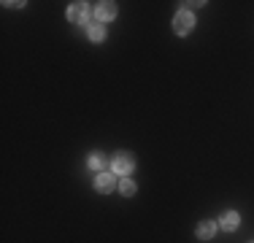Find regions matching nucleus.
Here are the masks:
<instances>
[{
  "label": "nucleus",
  "instance_id": "1",
  "mask_svg": "<svg viewBox=\"0 0 254 243\" xmlns=\"http://www.w3.org/2000/svg\"><path fill=\"white\" fill-rule=\"evenodd\" d=\"M111 168H114V173H117V176H125V179H127V176L132 173V168H135V160H132L130 151H119V154L111 160Z\"/></svg>",
  "mask_w": 254,
  "mask_h": 243
},
{
  "label": "nucleus",
  "instance_id": "2",
  "mask_svg": "<svg viewBox=\"0 0 254 243\" xmlns=\"http://www.w3.org/2000/svg\"><path fill=\"white\" fill-rule=\"evenodd\" d=\"M192 24H195V16H192L190 11H179V14L173 16V30H176L179 35H187L192 30Z\"/></svg>",
  "mask_w": 254,
  "mask_h": 243
},
{
  "label": "nucleus",
  "instance_id": "3",
  "mask_svg": "<svg viewBox=\"0 0 254 243\" xmlns=\"http://www.w3.org/2000/svg\"><path fill=\"white\" fill-rule=\"evenodd\" d=\"M68 19L76 24H84L89 19V5L87 3H70L68 5Z\"/></svg>",
  "mask_w": 254,
  "mask_h": 243
},
{
  "label": "nucleus",
  "instance_id": "4",
  "mask_svg": "<svg viewBox=\"0 0 254 243\" xmlns=\"http://www.w3.org/2000/svg\"><path fill=\"white\" fill-rule=\"evenodd\" d=\"M95 16H98V22H108L117 16V3H111V0H106V3H98L95 5Z\"/></svg>",
  "mask_w": 254,
  "mask_h": 243
},
{
  "label": "nucleus",
  "instance_id": "5",
  "mask_svg": "<svg viewBox=\"0 0 254 243\" xmlns=\"http://www.w3.org/2000/svg\"><path fill=\"white\" fill-rule=\"evenodd\" d=\"M95 186H98V192H111L114 189V173H98V179H95Z\"/></svg>",
  "mask_w": 254,
  "mask_h": 243
},
{
  "label": "nucleus",
  "instance_id": "6",
  "mask_svg": "<svg viewBox=\"0 0 254 243\" xmlns=\"http://www.w3.org/2000/svg\"><path fill=\"white\" fill-rule=\"evenodd\" d=\"M214 233H216V224L214 222H200V224H197V238L208 241V238H214Z\"/></svg>",
  "mask_w": 254,
  "mask_h": 243
},
{
  "label": "nucleus",
  "instance_id": "7",
  "mask_svg": "<svg viewBox=\"0 0 254 243\" xmlns=\"http://www.w3.org/2000/svg\"><path fill=\"white\" fill-rule=\"evenodd\" d=\"M219 227L222 230H235L238 227V214H235V211H227V214L219 219Z\"/></svg>",
  "mask_w": 254,
  "mask_h": 243
},
{
  "label": "nucleus",
  "instance_id": "8",
  "mask_svg": "<svg viewBox=\"0 0 254 243\" xmlns=\"http://www.w3.org/2000/svg\"><path fill=\"white\" fill-rule=\"evenodd\" d=\"M89 38H92V41H103V38H106V27H103V22H92V24H89Z\"/></svg>",
  "mask_w": 254,
  "mask_h": 243
},
{
  "label": "nucleus",
  "instance_id": "9",
  "mask_svg": "<svg viewBox=\"0 0 254 243\" xmlns=\"http://www.w3.org/2000/svg\"><path fill=\"white\" fill-rule=\"evenodd\" d=\"M89 168H92V170H100V173H103V168H106V157L98 154V151H95V154H89Z\"/></svg>",
  "mask_w": 254,
  "mask_h": 243
},
{
  "label": "nucleus",
  "instance_id": "10",
  "mask_svg": "<svg viewBox=\"0 0 254 243\" xmlns=\"http://www.w3.org/2000/svg\"><path fill=\"white\" fill-rule=\"evenodd\" d=\"M119 189H122V194H127V197H130V194H135V184H132L130 179H125L122 184H119Z\"/></svg>",
  "mask_w": 254,
  "mask_h": 243
}]
</instances>
